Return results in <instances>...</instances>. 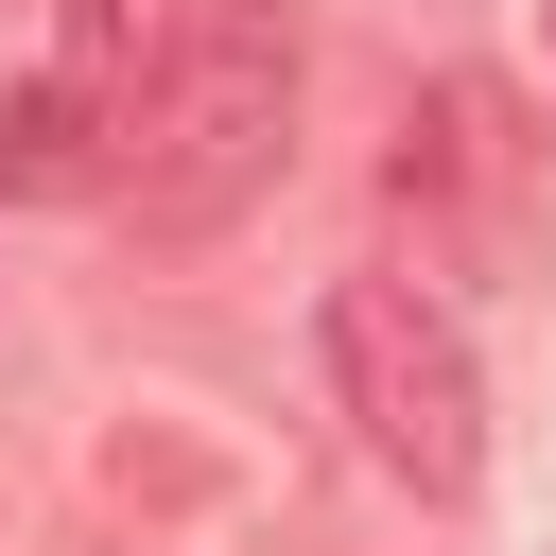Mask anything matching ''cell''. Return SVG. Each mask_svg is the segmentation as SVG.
<instances>
[{"label": "cell", "instance_id": "6da1fadb", "mask_svg": "<svg viewBox=\"0 0 556 556\" xmlns=\"http://www.w3.org/2000/svg\"><path fill=\"white\" fill-rule=\"evenodd\" d=\"M295 87H313L295 17H278V0H208V17L104 104V122H122V208H139V243L243 226V208L278 191V156H295Z\"/></svg>", "mask_w": 556, "mask_h": 556}, {"label": "cell", "instance_id": "7a4b0ae2", "mask_svg": "<svg viewBox=\"0 0 556 556\" xmlns=\"http://www.w3.org/2000/svg\"><path fill=\"white\" fill-rule=\"evenodd\" d=\"M313 348H330V400H348V434H365L382 486H417V504L486 486V365H469V313L434 278H400V261L330 278Z\"/></svg>", "mask_w": 556, "mask_h": 556}, {"label": "cell", "instance_id": "3957f363", "mask_svg": "<svg viewBox=\"0 0 556 556\" xmlns=\"http://www.w3.org/2000/svg\"><path fill=\"white\" fill-rule=\"evenodd\" d=\"M87 87L70 70H0V208H35V191H87Z\"/></svg>", "mask_w": 556, "mask_h": 556}, {"label": "cell", "instance_id": "277c9868", "mask_svg": "<svg viewBox=\"0 0 556 556\" xmlns=\"http://www.w3.org/2000/svg\"><path fill=\"white\" fill-rule=\"evenodd\" d=\"M191 17H208V0H70V87H87V122H104V104L191 35Z\"/></svg>", "mask_w": 556, "mask_h": 556}]
</instances>
